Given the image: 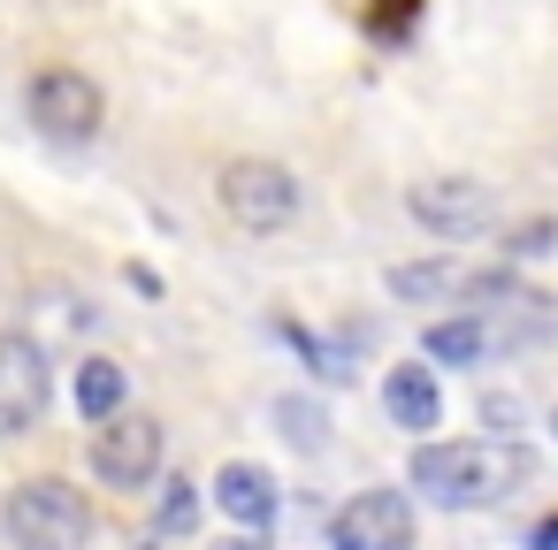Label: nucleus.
I'll list each match as a JSON object with an SVG mask.
<instances>
[{"label": "nucleus", "mask_w": 558, "mask_h": 550, "mask_svg": "<svg viewBox=\"0 0 558 550\" xmlns=\"http://www.w3.org/2000/svg\"><path fill=\"white\" fill-rule=\"evenodd\" d=\"M123 405H131V375H123L116 359H85V367H77V413L100 428V420H116Z\"/></svg>", "instance_id": "nucleus-12"}, {"label": "nucleus", "mask_w": 558, "mask_h": 550, "mask_svg": "<svg viewBox=\"0 0 558 550\" xmlns=\"http://www.w3.org/2000/svg\"><path fill=\"white\" fill-rule=\"evenodd\" d=\"M0 527H9L16 550H85L93 542V497L70 489L62 474H32V481L9 489Z\"/></svg>", "instance_id": "nucleus-2"}, {"label": "nucleus", "mask_w": 558, "mask_h": 550, "mask_svg": "<svg viewBox=\"0 0 558 550\" xmlns=\"http://www.w3.org/2000/svg\"><path fill=\"white\" fill-rule=\"evenodd\" d=\"M489 352V329L474 321V314H459V321H428V337H421V359H436V367H474Z\"/></svg>", "instance_id": "nucleus-13"}, {"label": "nucleus", "mask_w": 558, "mask_h": 550, "mask_svg": "<svg viewBox=\"0 0 558 550\" xmlns=\"http://www.w3.org/2000/svg\"><path fill=\"white\" fill-rule=\"evenodd\" d=\"M383 405H390V420L398 428H413V436H428L436 420H444V390H436V367H390L383 375Z\"/></svg>", "instance_id": "nucleus-10"}, {"label": "nucleus", "mask_w": 558, "mask_h": 550, "mask_svg": "<svg viewBox=\"0 0 558 550\" xmlns=\"http://www.w3.org/2000/svg\"><path fill=\"white\" fill-rule=\"evenodd\" d=\"M215 504L238 520V527H253V535H268L276 527V474L268 466H253V459H230L222 474H215Z\"/></svg>", "instance_id": "nucleus-9"}, {"label": "nucleus", "mask_w": 558, "mask_h": 550, "mask_svg": "<svg viewBox=\"0 0 558 550\" xmlns=\"http://www.w3.org/2000/svg\"><path fill=\"white\" fill-rule=\"evenodd\" d=\"M24 115H32L47 138L85 146V138H100V123H108V93H100L77 62H47V70H32V85H24Z\"/></svg>", "instance_id": "nucleus-4"}, {"label": "nucleus", "mask_w": 558, "mask_h": 550, "mask_svg": "<svg viewBox=\"0 0 558 550\" xmlns=\"http://www.w3.org/2000/svg\"><path fill=\"white\" fill-rule=\"evenodd\" d=\"M390 298L398 306H444V298H466V268L428 253V260H398L390 268Z\"/></svg>", "instance_id": "nucleus-11"}, {"label": "nucleus", "mask_w": 558, "mask_h": 550, "mask_svg": "<svg viewBox=\"0 0 558 550\" xmlns=\"http://www.w3.org/2000/svg\"><path fill=\"white\" fill-rule=\"evenodd\" d=\"M535 474V459L520 443H497V436H459V443H421L405 459V481L421 497H436L444 512H474V504H497L512 497L520 481Z\"/></svg>", "instance_id": "nucleus-1"}, {"label": "nucleus", "mask_w": 558, "mask_h": 550, "mask_svg": "<svg viewBox=\"0 0 558 550\" xmlns=\"http://www.w3.org/2000/svg\"><path fill=\"white\" fill-rule=\"evenodd\" d=\"M550 428H558V413H550Z\"/></svg>", "instance_id": "nucleus-17"}, {"label": "nucleus", "mask_w": 558, "mask_h": 550, "mask_svg": "<svg viewBox=\"0 0 558 550\" xmlns=\"http://www.w3.org/2000/svg\"><path fill=\"white\" fill-rule=\"evenodd\" d=\"M192 520H199V489H192V474H177L169 497H161V520H154V527H161V535H184Z\"/></svg>", "instance_id": "nucleus-14"}, {"label": "nucleus", "mask_w": 558, "mask_h": 550, "mask_svg": "<svg viewBox=\"0 0 558 550\" xmlns=\"http://www.w3.org/2000/svg\"><path fill=\"white\" fill-rule=\"evenodd\" d=\"M215 199H222V215L238 222V230H253V237H268V230H291L299 222V176L283 169V161H268V154H238L222 176H215Z\"/></svg>", "instance_id": "nucleus-3"}, {"label": "nucleus", "mask_w": 558, "mask_h": 550, "mask_svg": "<svg viewBox=\"0 0 558 550\" xmlns=\"http://www.w3.org/2000/svg\"><path fill=\"white\" fill-rule=\"evenodd\" d=\"M405 215H413L428 237L466 245V237L497 230V192H489L482 176H421V184L405 192Z\"/></svg>", "instance_id": "nucleus-5"}, {"label": "nucleus", "mask_w": 558, "mask_h": 550, "mask_svg": "<svg viewBox=\"0 0 558 550\" xmlns=\"http://www.w3.org/2000/svg\"><path fill=\"white\" fill-rule=\"evenodd\" d=\"M47 390H54L47 352H39L24 329H0V443H9V436H24V428H39Z\"/></svg>", "instance_id": "nucleus-6"}, {"label": "nucleus", "mask_w": 558, "mask_h": 550, "mask_svg": "<svg viewBox=\"0 0 558 550\" xmlns=\"http://www.w3.org/2000/svg\"><path fill=\"white\" fill-rule=\"evenodd\" d=\"M527 550H558V512H550V520H535V527H527Z\"/></svg>", "instance_id": "nucleus-15"}, {"label": "nucleus", "mask_w": 558, "mask_h": 550, "mask_svg": "<svg viewBox=\"0 0 558 550\" xmlns=\"http://www.w3.org/2000/svg\"><path fill=\"white\" fill-rule=\"evenodd\" d=\"M93 474L108 481V489H146L154 474H161V420L154 413H116V420H100V436H93Z\"/></svg>", "instance_id": "nucleus-7"}, {"label": "nucleus", "mask_w": 558, "mask_h": 550, "mask_svg": "<svg viewBox=\"0 0 558 550\" xmlns=\"http://www.w3.org/2000/svg\"><path fill=\"white\" fill-rule=\"evenodd\" d=\"M329 550H413V504L405 489H360L329 520Z\"/></svg>", "instance_id": "nucleus-8"}, {"label": "nucleus", "mask_w": 558, "mask_h": 550, "mask_svg": "<svg viewBox=\"0 0 558 550\" xmlns=\"http://www.w3.org/2000/svg\"><path fill=\"white\" fill-rule=\"evenodd\" d=\"M222 550H260V542H253V535H238V542H222Z\"/></svg>", "instance_id": "nucleus-16"}]
</instances>
